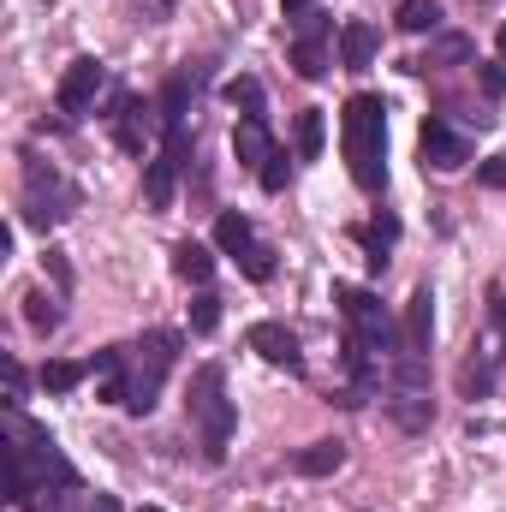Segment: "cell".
Masks as SVG:
<instances>
[{"instance_id": "cell-5", "label": "cell", "mask_w": 506, "mask_h": 512, "mask_svg": "<svg viewBox=\"0 0 506 512\" xmlns=\"http://www.w3.org/2000/svg\"><path fill=\"white\" fill-rule=\"evenodd\" d=\"M72 209H78V191H72L54 167L30 161V167H24V221H30V227H54V221H66Z\"/></svg>"}, {"instance_id": "cell-33", "label": "cell", "mask_w": 506, "mask_h": 512, "mask_svg": "<svg viewBox=\"0 0 506 512\" xmlns=\"http://www.w3.org/2000/svg\"><path fill=\"white\" fill-rule=\"evenodd\" d=\"M48 268H54V280H60V286H72V268H66V256H60V251H48Z\"/></svg>"}, {"instance_id": "cell-8", "label": "cell", "mask_w": 506, "mask_h": 512, "mask_svg": "<svg viewBox=\"0 0 506 512\" xmlns=\"http://www.w3.org/2000/svg\"><path fill=\"white\" fill-rule=\"evenodd\" d=\"M245 346H251L262 364H280V370H304V352H298V334L292 328H280V322H256L251 334H245Z\"/></svg>"}, {"instance_id": "cell-31", "label": "cell", "mask_w": 506, "mask_h": 512, "mask_svg": "<svg viewBox=\"0 0 506 512\" xmlns=\"http://www.w3.org/2000/svg\"><path fill=\"white\" fill-rule=\"evenodd\" d=\"M465 54H471V42H465V36H447V42H441V60H465Z\"/></svg>"}, {"instance_id": "cell-18", "label": "cell", "mask_w": 506, "mask_h": 512, "mask_svg": "<svg viewBox=\"0 0 506 512\" xmlns=\"http://www.w3.org/2000/svg\"><path fill=\"white\" fill-rule=\"evenodd\" d=\"M393 24H399L405 36H423V30H435V24H441V6H435V0H399Z\"/></svg>"}, {"instance_id": "cell-9", "label": "cell", "mask_w": 506, "mask_h": 512, "mask_svg": "<svg viewBox=\"0 0 506 512\" xmlns=\"http://www.w3.org/2000/svg\"><path fill=\"white\" fill-rule=\"evenodd\" d=\"M108 84V72H102V60H72L66 66V78H60V114H84L90 102H96V90Z\"/></svg>"}, {"instance_id": "cell-2", "label": "cell", "mask_w": 506, "mask_h": 512, "mask_svg": "<svg viewBox=\"0 0 506 512\" xmlns=\"http://www.w3.org/2000/svg\"><path fill=\"white\" fill-rule=\"evenodd\" d=\"M340 137H346V161H352V179L364 191L387 185V161H381V143H387V114H381L376 96H352L346 114H340Z\"/></svg>"}, {"instance_id": "cell-1", "label": "cell", "mask_w": 506, "mask_h": 512, "mask_svg": "<svg viewBox=\"0 0 506 512\" xmlns=\"http://www.w3.org/2000/svg\"><path fill=\"white\" fill-rule=\"evenodd\" d=\"M179 358V334H143L137 346H108L96 352V376H102V399L126 405L131 417H149L155 399H161V382Z\"/></svg>"}, {"instance_id": "cell-7", "label": "cell", "mask_w": 506, "mask_h": 512, "mask_svg": "<svg viewBox=\"0 0 506 512\" xmlns=\"http://www.w3.org/2000/svg\"><path fill=\"white\" fill-rule=\"evenodd\" d=\"M155 102H137V96H114V143L126 149V155H143V143H149V131H155Z\"/></svg>"}, {"instance_id": "cell-29", "label": "cell", "mask_w": 506, "mask_h": 512, "mask_svg": "<svg viewBox=\"0 0 506 512\" xmlns=\"http://www.w3.org/2000/svg\"><path fill=\"white\" fill-rule=\"evenodd\" d=\"M477 179H483L489 191H506V155H495V161H483V167H477Z\"/></svg>"}, {"instance_id": "cell-36", "label": "cell", "mask_w": 506, "mask_h": 512, "mask_svg": "<svg viewBox=\"0 0 506 512\" xmlns=\"http://www.w3.org/2000/svg\"><path fill=\"white\" fill-rule=\"evenodd\" d=\"M137 512H161V507H137Z\"/></svg>"}, {"instance_id": "cell-35", "label": "cell", "mask_w": 506, "mask_h": 512, "mask_svg": "<svg viewBox=\"0 0 506 512\" xmlns=\"http://www.w3.org/2000/svg\"><path fill=\"white\" fill-rule=\"evenodd\" d=\"M495 48H501V66H506V30H501V36H495Z\"/></svg>"}, {"instance_id": "cell-22", "label": "cell", "mask_w": 506, "mask_h": 512, "mask_svg": "<svg viewBox=\"0 0 506 512\" xmlns=\"http://www.w3.org/2000/svg\"><path fill=\"white\" fill-rule=\"evenodd\" d=\"M185 102H191V78L179 72V78L161 90V126H185Z\"/></svg>"}, {"instance_id": "cell-19", "label": "cell", "mask_w": 506, "mask_h": 512, "mask_svg": "<svg viewBox=\"0 0 506 512\" xmlns=\"http://www.w3.org/2000/svg\"><path fill=\"white\" fill-rule=\"evenodd\" d=\"M215 245H221V251H251L256 239H251V221H245V215H239V209H227V215H221V221H215Z\"/></svg>"}, {"instance_id": "cell-6", "label": "cell", "mask_w": 506, "mask_h": 512, "mask_svg": "<svg viewBox=\"0 0 506 512\" xmlns=\"http://www.w3.org/2000/svg\"><path fill=\"white\" fill-rule=\"evenodd\" d=\"M328 36H334V18H322V12H304L298 18V36H292L298 78H322L328 72Z\"/></svg>"}, {"instance_id": "cell-16", "label": "cell", "mask_w": 506, "mask_h": 512, "mask_svg": "<svg viewBox=\"0 0 506 512\" xmlns=\"http://www.w3.org/2000/svg\"><path fill=\"white\" fill-rule=\"evenodd\" d=\"M292 465H298L304 477H334V471L346 465V447H340V441H316V447H304Z\"/></svg>"}, {"instance_id": "cell-32", "label": "cell", "mask_w": 506, "mask_h": 512, "mask_svg": "<svg viewBox=\"0 0 506 512\" xmlns=\"http://www.w3.org/2000/svg\"><path fill=\"white\" fill-rule=\"evenodd\" d=\"M6 393H12V399H24V370H18L12 358H6Z\"/></svg>"}, {"instance_id": "cell-15", "label": "cell", "mask_w": 506, "mask_h": 512, "mask_svg": "<svg viewBox=\"0 0 506 512\" xmlns=\"http://www.w3.org/2000/svg\"><path fill=\"white\" fill-rule=\"evenodd\" d=\"M173 274H179V280H191V286H209V274H215V256L203 251L197 239H179V245H173Z\"/></svg>"}, {"instance_id": "cell-14", "label": "cell", "mask_w": 506, "mask_h": 512, "mask_svg": "<svg viewBox=\"0 0 506 512\" xmlns=\"http://www.w3.org/2000/svg\"><path fill=\"white\" fill-rule=\"evenodd\" d=\"M173 185H179V161H173V155H155L149 173H143V197H149V209H173Z\"/></svg>"}, {"instance_id": "cell-23", "label": "cell", "mask_w": 506, "mask_h": 512, "mask_svg": "<svg viewBox=\"0 0 506 512\" xmlns=\"http://www.w3.org/2000/svg\"><path fill=\"white\" fill-rule=\"evenodd\" d=\"M78 382H84V364H66V358H48L42 364V387L48 393H72Z\"/></svg>"}, {"instance_id": "cell-12", "label": "cell", "mask_w": 506, "mask_h": 512, "mask_svg": "<svg viewBox=\"0 0 506 512\" xmlns=\"http://www.w3.org/2000/svg\"><path fill=\"white\" fill-rule=\"evenodd\" d=\"M233 155L262 173V161L274 155V137H268V126H262V114H245V120H239V131H233Z\"/></svg>"}, {"instance_id": "cell-27", "label": "cell", "mask_w": 506, "mask_h": 512, "mask_svg": "<svg viewBox=\"0 0 506 512\" xmlns=\"http://www.w3.org/2000/svg\"><path fill=\"white\" fill-rule=\"evenodd\" d=\"M489 382H495V370H489V364H477V358L459 370V387H465L471 399H477V393H489Z\"/></svg>"}, {"instance_id": "cell-30", "label": "cell", "mask_w": 506, "mask_h": 512, "mask_svg": "<svg viewBox=\"0 0 506 512\" xmlns=\"http://www.w3.org/2000/svg\"><path fill=\"white\" fill-rule=\"evenodd\" d=\"M501 90H506V66H501V60H495V66H483V96L495 102Z\"/></svg>"}, {"instance_id": "cell-20", "label": "cell", "mask_w": 506, "mask_h": 512, "mask_svg": "<svg viewBox=\"0 0 506 512\" xmlns=\"http://www.w3.org/2000/svg\"><path fill=\"white\" fill-rule=\"evenodd\" d=\"M24 322H30L36 334H54V328H60V304H54L48 292H24Z\"/></svg>"}, {"instance_id": "cell-24", "label": "cell", "mask_w": 506, "mask_h": 512, "mask_svg": "<svg viewBox=\"0 0 506 512\" xmlns=\"http://www.w3.org/2000/svg\"><path fill=\"white\" fill-rule=\"evenodd\" d=\"M221 328V298L215 292H197L191 298V334H215Z\"/></svg>"}, {"instance_id": "cell-4", "label": "cell", "mask_w": 506, "mask_h": 512, "mask_svg": "<svg viewBox=\"0 0 506 512\" xmlns=\"http://www.w3.org/2000/svg\"><path fill=\"white\" fill-rule=\"evenodd\" d=\"M334 298H340V316H346L352 340H364L381 358H405V334L393 328V316L381 310L376 292H364V286H334Z\"/></svg>"}, {"instance_id": "cell-11", "label": "cell", "mask_w": 506, "mask_h": 512, "mask_svg": "<svg viewBox=\"0 0 506 512\" xmlns=\"http://www.w3.org/2000/svg\"><path fill=\"white\" fill-rule=\"evenodd\" d=\"M399 334H405V358H423V352H429V334H435V298H429V286L411 292Z\"/></svg>"}, {"instance_id": "cell-25", "label": "cell", "mask_w": 506, "mask_h": 512, "mask_svg": "<svg viewBox=\"0 0 506 512\" xmlns=\"http://www.w3.org/2000/svg\"><path fill=\"white\" fill-rule=\"evenodd\" d=\"M256 179H262V191H286V179H292V161H286V149H274V155L262 161V173H256Z\"/></svg>"}, {"instance_id": "cell-21", "label": "cell", "mask_w": 506, "mask_h": 512, "mask_svg": "<svg viewBox=\"0 0 506 512\" xmlns=\"http://www.w3.org/2000/svg\"><path fill=\"white\" fill-rule=\"evenodd\" d=\"M292 143H298V161H316V155H322V114H316V108H304V114H298Z\"/></svg>"}, {"instance_id": "cell-10", "label": "cell", "mask_w": 506, "mask_h": 512, "mask_svg": "<svg viewBox=\"0 0 506 512\" xmlns=\"http://www.w3.org/2000/svg\"><path fill=\"white\" fill-rule=\"evenodd\" d=\"M465 161H471V143L447 126V120H429V126H423V167L453 173V167H465Z\"/></svg>"}, {"instance_id": "cell-26", "label": "cell", "mask_w": 506, "mask_h": 512, "mask_svg": "<svg viewBox=\"0 0 506 512\" xmlns=\"http://www.w3.org/2000/svg\"><path fill=\"white\" fill-rule=\"evenodd\" d=\"M227 102L245 108V114H262V84H256V78H233V84H227Z\"/></svg>"}, {"instance_id": "cell-17", "label": "cell", "mask_w": 506, "mask_h": 512, "mask_svg": "<svg viewBox=\"0 0 506 512\" xmlns=\"http://www.w3.org/2000/svg\"><path fill=\"white\" fill-rule=\"evenodd\" d=\"M387 411H393L399 429H429V423H435V405H429L423 393H399V399H387Z\"/></svg>"}, {"instance_id": "cell-13", "label": "cell", "mask_w": 506, "mask_h": 512, "mask_svg": "<svg viewBox=\"0 0 506 512\" xmlns=\"http://www.w3.org/2000/svg\"><path fill=\"white\" fill-rule=\"evenodd\" d=\"M370 60H376V30H370L364 18H346V24H340V66L358 72V66H370Z\"/></svg>"}, {"instance_id": "cell-3", "label": "cell", "mask_w": 506, "mask_h": 512, "mask_svg": "<svg viewBox=\"0 0 506 512\" xmlns=\"http://www.w3.org/2000/svg\"><path fill=\"white\" fill-rule=\"evenodd\" d=\"M191 423L203 435V459H227V441H233V399H227V370L221 364H203L191 376Z\"/></svg>"}, {"instance_id": "cell-28", "label": "cell", "mask_w": 506, "mask_h": 512, "mask_svg": "<svg viewBox=\"0 0 506 512\" xmlns=\"http://www.w3.org/2000/svg\"><path fill=\"white\" fill-rule=\"evenodd\" d=\"M245 256V274H251V280H268V274H274V251H268V245H251V251H239Z\"/></svg>"}, {"instance_id": "cell-34", "label": "cell", "mask_w": 506, "mask_h": 512, "mask_svg": "<svg viewBox=\"0 0 506 512\" xmlns=\"http://www.w3.org/2000/svg\"><path fill=\"white\" fill-rule=\"evenodd\" d=\"M280 6H286V18H304V12H310L316 0H280Z\"/></svg>"}]
</instances>
